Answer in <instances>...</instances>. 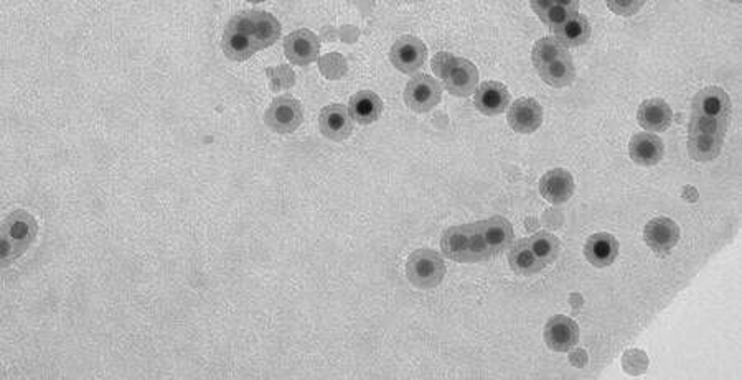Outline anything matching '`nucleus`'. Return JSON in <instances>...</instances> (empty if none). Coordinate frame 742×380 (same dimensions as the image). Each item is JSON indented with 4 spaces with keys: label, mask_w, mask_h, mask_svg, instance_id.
I'll list each match as a JSON object with an SVG mask.
<instances>
[{
    "label": "nucleus",
    "mask_w": 742,
    "mask_h": 380,
    "mask_svg": "<svg viewBox=\"0 0 742 380\" xmlns=\"http://www.w3.org/2000/svg\"><path fill=\"white\" fill-rule=\"evenodd\" d=\"M733 114L731 98L725 89L707 86L693 99L688 135H715L725 139Z\"/></svg>",
    "instance_id": "obj_1"
},
{
    "label": "nucleus",
    "mask_w": 742,
    "mask_h": 380,
    "mask_svg": "<svg viewBox=\"0 0 742 380\" xmlns=\"http://www.w3.org/2000/svg\"><path fill=\"white\" fill-rule=\"evenodd\" d=\"M38 224L32 214L24 209L12 212L2 224V264L10 266L24 256L35 242Z\"/></svg>",
    "instance_id": "obj_2"
},
{
    "label": "nucleus",
    "mask_w": 742,
    "mask_h": 380,
    "mask_svg": "<svg viewBox=\"0 0 742 380\" xmlns=\"http://www.w3.org/2000/svg\"><path fill=\"white\" fill-rule=\"evenodd\" d=\"M226 27L236 30L248 42L258 48V52L276 44L281 36V24L268 12L246 10L230 20Z\"/></svg>",
    "instance_id": "obj_3"
},
{
    "label": "nucleus",
    "mask_w": 742,
    "mask_h": 380,
    "mask_svg": "<svg viewBox=\"0 0 742 380\" xmlns=\"http://www.w3.org/2000/svg\"><path fill=\"white\" fill-rule=\"evenodd\" d=\"M408 280L420 290L436 288L444 280L446 264L436 250L420 248L412 252L406 264Z\"/></svg>",
    "instance_id": "obj_4"
},
{
    "label": "nucleus",
    "mask_w": 742,
    "mask_h": 380,
    "mask_svg": "<svg viewBox=\"0 0 742 380\" xmlns=\"http://www.w3.org/2000/svg\"><path fill=\"white\" fill-rule=\"evenodd\" d=\"M304 119L302 106L297 99L292 96H279L271 102L266 115H264V124L268 125L272 132L292 133L301 127Z\"/></svg>",
    "instance_id": "obj_5"
},
{
    "label": "nucleus",
    "mask_w": 742,
    "mask_h": 380,
    "mask_svg": "<svg viewBox=\"0 0 742 380\" xmlns=\"http://www.w3.org/2000/svg\"><path fill=\"white\" fill-rule=\"evenodd\" d=\"M442 99V86L430 74L412 78L404 89V102L414 112H430Z\"/></svg>",
    "instance_id": "obj_6"
},
{
    "label": "nucleus",
    "mask_w": 742,
    "mask_h": 380,
    "mask_svg": "<svg viewBox=\"0 0 742 380\" xmlns=\"http://www.w3.org/2000/svg\"><path fill=\"white\" fill-rule=\"evenodd\" d=\"M390 60L396 70L404 74H412L420 71L428 60V48L420 38L404 35L394 42L390 50Z\"/></svg>",
    "instance_id": "obj_7"
},
{
    "label": "nucleus",
    "mask_w": 742,
    "mask_h": 380,
    "mask_svg": "<svg viewBox=\"0 0 742 380\" xmlns=\"http://www.w3.org/2000/svg\"><path fill=\"white\" fill-rule=\"evenodd\" d=\"M644 240L657 256H668L680 242V226L665 216L653 218L644 228Z\"/></svg>",
    "instance_id": "obj_8"
},
{
    "label": "nucleus",
    "mask_w": 742,
    "mask_h": 380,
    "mask_svg": "<svg viewBox=\"0 0 742 380\" xmlns=\"http://www.w3.org/2000/svg\"><path fill=\"white\" fill-rule=\"evenodd\" d=\"M579 341V326L574 319L556 315L546 323L545 343L555 353H569Z\"/></svg>",
    "instance_id": "obj_9"
},
{
    "label": "nucleus",
    "mask_w": 742,
    "mask_h": 380,
    "mask_svg": "<svg viewBox=\"0 0 742 380\" xmlns=\"http://www.w3.org/2000/svg\"><path fill=\"white\" fill-rule=\"evenodd\" d=\"M284 54L287 60L295 66H309L315 62L321 54V42L311 30H297L286 36Z\"/></svg>",
    "instance_id": "obj_10"
},
{
    "label": "nucleus",
    "mask_w": 742,
    "mask_h": 380,
    "mask_svg": "<svg viewBox=\"0 0 742 380\" xmlns=\"http://www.w3.org/2000/svg\"><path fill=\"white\" fill-rule=\"evenodd\" d=\"M442 81L450 94H454L457 98H467L477 89L479 71L475 68L474 63L454 56V62L450 64L448 73L444 74Z\"/></svg>",
    "instance_id": "obj_11"
},
{
    "label": "nucleus",
    "mask_w": 742,
    "mask_h": 380,
    "mask_svg": "<svg viewBox=\"0 0 742 380\" xmlns=\"http://www.w3.org/2000/svg\"><path fill=\"white\" fill-rule=\"evenodd\" d=\"M509 124L515 132L533 133L543 124V107L537 99H517L509 106Z\"/></svg>",
    "instance_id": "obj_12"
},
{
    "label": "nucleus",
    "mask_w": 742,
    "mask_h": 380,
    "mask_svg": "<svg viewBox=\"0 0 742 380\" xmlns=\"http://www.w3.org/2000/svg\"><path fill=\"white\" fill-rule=\"evenodd\" d=\"M351 115L345 106L341 104H331L323 107L322 112L319 115V127L323 137L333 141H343L349 139L353 132V122Z\"/></svg>",
    "instance_id": "obj_13"
},
{
    "label": "nucleus",
    "mask_w": 742,
    "mask_h": 380,
    "mask_svg": "<svg viewBox=\"0 0 742 380\" xmlns=\"http://www.w3.org/2000/svg\"><path fill=\"white\" fill-rule=\"evenodd\" d=\"M474 104L483 115H500L510 106V91L499 81H485L475 93Z\"/></svg>",
    "instance_id": "obj_14"
},
{
    "label": "nucleus",
    "mask_w": 742,
    "mask_h": 380,
    "mask_svg": "<svg viewBox=\"0 0 742 380\" xmlns=\"http://www.w3.org/2000/svg\"><path fill=\"white\" fill-rule=\"evenodd\" d=\"M630 159L640 167H653L660 163L665 155L663 141L650 132L635 133L628 143Z\"/></svg>",
    "instance_id": "obj_15"
},
{
    "label": "nucleus",
    "mask_w": 742,
    "mask_h": 380,
    "mask_svg": "<svg viewBox=\"0 0 742 380\" xmlns=\"http://www.w3.org/2000/svg\"><path fill=\"white\" fill-rule=\"evenodd\" d=\"M574 178L568 170H549L539 180V193L551 204H563L574 195Z\"/></svg>",
    "instance_id": "obj_16"
},
{
    "label": "nucleus",
    "mask_w": 742,
    "mask_h": 380,
    "mask_svg": "<svg viewBox=\"0 0 742 380\" xmlns=\"http://www.w3.org/2000/svg\"><path fill=\"white\" fill-rule=\"evenodd\" d=\"M637 121L648 132H665L673 121V111L663 99H645L637 111Z\"/></svg>",
    "instance_id": "obj_17"
},
{
    "label": "nucleus",
    "mask_w": 742,
    "mask_h": 380,
    "mask_svg": "<svg viewBox=\"0 0 742 380\" xmlns=\"http://www.w3.org/2000/svg\"><path fill=\"white\" fill-rule=\"evenodd\" d=\"M480 232H482L483 242L489 248L490 256H499L503 250H507L513 240V228L511 222L503 216H493L490 219L479 221Z\"/></svg>",
    "instance_id": "obj_18"
},
{
    "label": "nucleus",
    "mask_w": 742,
    "mask_h": 380,
    "mask_svg": "<svg viewBox=\"0 0 742 380\" xmlns=\"http://www.w3.org/2000/svg\"><path fill=\"white\" fill-rule=\"evenodd\" d=\"M584 256L589 260L590 266L598 268L612 266L618 256V239L608 232H598L586 242Z\"/></svg>",
    "instance_id": "obj_19"
},
{
    "label": "nucleus",
    "mask_w": 742,
    "mask_h": 380,
    "mask_svg": "<svg viewBox=\"0 0 742 380\" xmlns=\"http://www.w3.org/2000/svg\"><path fill=\"white\" fill-rule=\"evenodd\" d=\"M539 78L549 84L551 88H566L571 86L576 81V66L572 62L571 54L564 50L563 54H558L551 62L546 63L541 68H538Z\"/></svg>",
    "instance_id": "obj_20"
},
{
    "label": "nucleus",
    "mask_w": 742,
    "mask_h": 380,
    "mask_svg": "<svg viewBox=\"0 0 742 380\" xmlns=\"http://www.w3.org/2000/svg\"><path fill=\"white\" fill-rule=\"evenodd\" d=\"M551 32H553L556 40L563 44L564 48H576V46H581V44L589 42V20L581 14L574 12L559 25L551 28Z\"/></svg>",
    "instance_id": "obj_21"
},
{
    "label": "nucleus",
    "mask_w": 742,
    "mask_h": 380,
    "mask_svg": "<svg viewBox=\"0 0 742 380\" xmlns=\"http://www.w3.org/2000/svg\"><path fill=\"white\" fill-rule=\"evenodd\" d=\"M349 112L358 124H373L383 112V102L373 91H360L350 99Z\"/></svg>",
    "instance_id": "obj_22"
},
{
    "label": "nucleus",
    "mask_w": 742,
    "mask_h": 380,
    "mask_svg": "<svg viewBox=\"0 0 742 380\" xmlns=\"http://www.w3.org/2000/svg\"><path fill=\"white\" fill-rule=\"evenodd\" d=\"M442 254L460 264H467L469 258V224L449 228L440 239Z\"/></svg>",
    "instance_id": "obj_23"
},
{
    "label": "nucleus",
    "mask_w": 742,
    "mask_h": 380,
    "mask_svg": "<svg viewBox=\"0 0 742 380\" xmlns=\"http://www.w3.org/2000/svg\"><path fill=\"white\" fill-rule=\"evenodd\" d=\"M509 264H510L511 270L519 275L538 274L545 268L531 252L527 239L519 240L515 246H511L510 252H509Z\"/></svg>",
    "instance_id": "obj_24"
},
{
    "label": "nucleus",
    "mask_w": 742,
    "mask_h": 380,
    "mask_svg": "<svg viewBox=\"0 0 742 380\" xmlns=\"http://www.w3.org/2000/svg\"><path fill=\"white\" fill-rule=\"evenodd\" d=\"M528 240V246L543 267L551 266L559 256V240L549 232H537Z\"/></svg>",
    "instance_id": "obj_25"
},
{
    "label": "nucleus",
    "mask_w": 742,
    "mask_h": 380,
    "mask_svg": "<svg viewBox=\"0 0 742 380\" xmlns=\"http://www.w3.org/2000/svg\"><path fill=\"white\" fill-rule=\"evenodd\" d=\"M564 50H566V48H564L563 44H559L556 38H553V36H545V38L538 40L535 46H533L531 62H533L535 68L538 70V68H541L546 63L551 62L558 54H563Z\"/></svg>",
    "instance_id": "obj_26"
},
{
    "label": "nucleus",
    "mask_w": 742,
    "mask_h": 380,
    "mask_svg": "<svg viewBox=\"0 0 742 380\" xmlns=\"http://www.w3.org/2000/svg\"><path fill=\"white\" fill-rule=\"evenodd\" d=\"M490 252L483 242L482 232H480V226L479 222H472L469 224V258L467 264H474V262H482L490 258Z\"/></svg>",
    "instance_id": "obj_27"
},
{
    "label": "nucleus",
    "mask_w": 742,
    "mask_h": 380,
    "mask_svg": "<svg viewBox=\"0 0 742 380\" xmlns=\"http://www.w3.org/2000/svg\"><path fill=\"white\" fill-rule=\"evenodd\" d=\"M622 365H624V369H626L627 374H630V375H638V374H644L647 371V367H648V357H647V354L644 351H640V349H628L624 354V357H622Z\"/></svg>",
    "instance_id": "obj_28"
},
{
    "label": "nucleus",
    "mask_w": 742,
    "mask_h": 380,
    "mask_svg": "<svg viewBox=\"0 0 742 380\" xmlns=\"http://www.w3.org/2000/svg\"><path fill=\"white\" fill-rule=\"evenodd\" d=\"M268 76L271 78V88L274 89V91L294 86L295 74L286 64H281L278 68H271V70H268Z\"/></svg>",
    "instance_id": "obj_29"
},
{
    "label": "nucleus",
    "mask_w": 742,
    "mask_h": 380,
    "mask_svg": "<svg viewBox=\"0 0 742 380\" xmlns=\"http://www.w3.org/2000/svg\"><path fill=\"white\" fill-rule=\"evenodd\" d=\"M608 9L620 17H632L642 9L647 0H606Z\"/></svg>",
    "instance_id": "obj_30"
},
{
    "label": "nucleus",
    "mask_w": 742,
    "mask_h": 380,
    "mask_svg": "<svg viewBox=\"0 0 742 380\" xmlns=\"http://www.w3.org/2000/svg\"><path fill=\"white\" fill-rule=\"evenodd\" d=\"M551 5H561L569 12H578L579 0H531V7L535 10L538 17H541Z\"/></svg>",
    "instance_id": "obj_31"
},
{
    "label": "nucleus",
    "mask_w": 742,
    "mask_h": 380,
    "mask_svg": "<svg viewBox=\"0 0 742 380\" xmlns=\"http://www.w3.org/2000/svg\"><path fill=\"white\" fill-rule=\"evenodd\" d=\"M452 62H454V56H452V54H448V52H440V54H436V56L432 58V64H430V66H432V71L442 80L444 74H446L449 68H450Z\"/></svg>",
    "instance_id": "obj_32"
},
{
    "label": "nucleus",
    "mask_w": 742,
    "mask_h": 380,
    "mask_svg": "<svg viewBox=\"0 0 742 380\" xmlns=\"http://www.w3.org/2000/svg\"><path fill=\"white\" fill-rule=\"evenodd\" d=\"M248 2H252V4H260V2H264V0H248Z\"/></svg>",
    "instance_id": "obj_33"
},
{
    "label": "nucleus",
    "mask_w": 742,
    "mask_h": 380,
    "mask_svg": "<svg viewBox=\"0 0 742 380\" xmlns=\"http://www.w3.org/2000/svg\"><path fill=\"white\" fill-rule=\"evenodd\" d=\"M731 2H734V4H739V2H741V0H731Z\"/></svg>",
    "instance_id": "obj_34"
}]
</instances>
